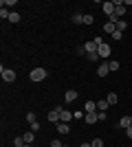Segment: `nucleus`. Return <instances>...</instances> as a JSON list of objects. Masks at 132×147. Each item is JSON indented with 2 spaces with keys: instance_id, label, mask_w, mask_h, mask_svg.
Here are the masks:
<instances>
[{
  "instance_id": "f257e3e1",
  "label": "nucleus",
  "mask_w": 132,
  "mask_h": 147,
  "mask_svg": "<svg viewBox=\"0 0 132 147\" xmlns=\"http://www.w3.org/2000/svg\"><path fill=\"white\" fill-rule=\"evenodd\" d=\"M29 77H31L33 81H44L46 79V68H33Z\"/></svg>"
},
{
  "instance_id": "f03ea898",
  "label": "nucleus",
  "mask_w": 132,
  "mask_h": 147,
  "mask_svg": "<svg viewBox=\"0 0 132 147\" xmlns=\"http://www.w3.org/2000/svg\"><path fill=\"white\" fill-rule=\"evenodd\" d=\"M0 75H2V79L7 81V84H11V81H16V70H11V68H0Z\"/></svg>"
},
{
  "instance_id": "7ed1b4c3",
  "label": "nucleus",
  "mask_w": 132,
  "mask_h": 147,
  "mask_svg": "<svg viewBox=\"0 0 132 147\" xmlns=\"http://www.w3.org/2000/svg\"><path fill=\"white\" fill-rule=\"evenodd\" d=\"M62 110H64V108H60V105H57V108H53V110L49 112V117H46V119H49L51 123H60V117H62Z\"/></svg>"
},
{
  "instance_id": "20e7f679",
  "label": "nucleus",
  "mask_w": 132,
  "mask_h": 147,
  "mask_svg": "<svg viewBox=\"0 0 132 147\" xmlns=\"http://www.w3.org/2000/svg\"><path fill=\"white\" fill-rule=\"evenodd\" d=\"M84 121L88 125H95V123H99V112H86L84 114Z\"/></svg>"
},
{
  "instance_id": "39448f33",
  "label": "nucleus",
  "mask_w": 132,
  "mask_h": 147,
  "mask_svg": "<svg viewBox=\"0 0 132 147\" xmlns=\"http://www.w3.org/2000/svg\"><path fill=\"white\" fill-rule=\"evenodd\" d=\"M97 53H99V57H101V59H106V57H110V44L101 42V44H99V51H97Z\"/></svg>"
},
{
  "instance_id": "423d86ee",
  "label": "nucleus",
  "mask_w": 132,
  "mask_h": 147,
  "mask_svg": "<svg viewBox=\"0 0 132 147\" xmlns=\"http://www.w3.org/2000/svg\"><path fill=\"white\" fill-rule=\"evenodd\" d=\"M75 99H77V92L75 90H66V92H64V101H66V103H73Z\"/></svg>"
},
{
  "instance_id": "0eeeda50",
  "label": "nucleus",
  "mask_w": 132,
  "mask_h": 147,
  "mask_svg": "<svg viewBox=\"0 0 132 147\" xmlns=\"http://www.w3.org/2000/svg\"><path fill=\"white\" fill-rule=\"evenodd\" d=\"M104 13H108V18H110V16H112L114 13V9H117V7H114V2H104Z\"/></svg>"
},
{
  "instance_id": "6e6552de",
  "label": "nucleus",
  "mask_w": 132,
  "mask_h": 147,
  "mask_svg": "<svg viewBox=\"0 0 132 147\" xmlns=\"http://www.w3.org/2000/svg\"><path fill=\"white\" fill-rule=\"evenodd\" d=\"M97 75H99V77H108V75H110V68H108V61H106V64H101V66L97 68Z\"/></svg>"
},
{
  "instance_id": "1a4fd4ad",
  "label": "nucleus",
  "mask_w": 132,
  "mask_h": 147,
  "mask_svg": "<svg viewBox=\"0 0 132 147\" xmlns=\"http://www.w3.org/2000/svg\"><path fill=\"white\" fill-rule=\"evenodd\" d=\"M22 138H24V143H26V145H31V143H33V138H35V132H31V129H29V132H24V134H22Z\"/></svg>"
},
{
  "instance_id": "9d476101",
  "label": "nucleus",
  "mask_w": 132,
  "mask_h": 147,
  "mask_svg": "<svg viewBox=\"0 0 132 147\" xmlns=\"http://www.w3.org/2000/svg\"><path fill=\"white\" fill-rule=\"evenodd\" d=\"M70 119H73V112H68V110H62V117H60V123H68Z\"/></svg>"
},
{
  "instance_id": "9b49d317",
  "label": "nucleus",
  "mask_w": 132,
  "mask_h": 147,
  "mask_svg": "<svg viewBox=\"0 0 132 147\" xmlns=\"http://www.w3.org/2000/svg\"><path fill=\"white\" fill-rule=\"evenodd\" d=\"M57 132H60V134H68V132H70L68 123H57Z\"/></svg>"
},
{
  "instance_id": "f8f14e48",
  "label": "nucleus",
  "mask_w": 132,
  "mask_h": 147,
  "mask_svg": "<svg viewBox=\"0 0 132 147\" xmlns=\"http://www.w3.org/2000/svg\"><path fill=\"white\" fill-rule=\"evenodd\" d=\"M119 125H121V127H132V117H123V119H121V121H119Z\"/></svg>"
},
{
  "instance_id": "ddd939ff",
  "label": "nucleus",
  "mask_w": 132,
  "mask_h": 147,
  "mask_svg": "<svg viewBox=\"0 0 132 147\" xmlns=\"http://www.w3.org/2000/svg\"><path fill=\"white\" fill-rule=\"evenodd\" d=\"M86 112H97V101H86Z\"/></svg>"
},
{
  "instance_id": "4468645a",
  "label": "nucleus",
  "mask_w": 132,
  "mask_h": 147,
  "mask_svg": "<svg viewBox=\"0 0 132 147\" xmlns=\"http://www.w3.org/2000/svg\"><path fill=\"white\" fill-rule=\"evenodd\" d=\"M106 101H108V105H114V103H117V101H119V97H117L114 92H110V94H108V97H106Z\"/></svg>"
},
{
  "instance_id": "2eb2a0df",
  "label": "nucleus",
  "mask_w": 132,
  "mask_h": 147,
  "mask_svg": "<svg viewBox=\"0 0 132 147\" xmlns=\"http://www.w3.org/2000/svg\"><path fill=\"white\" fill-rule=\"evenodd\" d=\"M104 31H106V33H110V35H112L114 31H117V24H110V22H106V24H104Z\"/></svg>"
},
{
  "instance_id": "dca6fc26",
  "label": "nucleus",
  "mask_w": 132,
  "mask_h": 147,
  "mask_svg": "<svg viewBox=\"0 0 132 147\" xmlns=\"http://www.w3.org/2000/svg\"><path fill=\"white\" fill-rule=\"evenodd\" d=\"M108 68H110V73L119 70V61H114V59H108Z\"/></svg>"
},
{
  "instance_id": "f3484780",
  "label": "nucleus",
  "mask_w": 132,
  "mask_h": 147,
  "mask_svg": "<svg viewBox=\"0 0 132 147\" xmlns=\"http://www.w3.org/2000/svg\"><path fill=\"white\" fill-rule=\"evenodd\" d=\"M97 110H99V112L108 110V101H106V99H104V101H97Z\"/></svg>"
},
{
  "instance_id": "a211bd4d",
  "label": "nucleus",
  "mask_w": 132,
  "mask_h": 147,
  "mask_svg": "<svg viewBox=\"0 0 132 147\" xmlns=\"http://www.w3.org/2000/svg\"><path fill=\"white\" fill-rule=\"evenodd\" d=\"M123 13H126V7H123V5H119L117 9H114V16H117V18H121Z\"/></svg>"
},
{
  "instance_id": "6ab92c4d",
  "label": "nucleus",
  "mask_w": 132,
  "mask_h": 147,
  "mask_svg": "<svg viewBox=\"0 0 132 147\" xmlns=\"http://www.w3.org/2000/svg\"><path fill=\"white\" fill-rule=\"evenodd\" d=\"M9 16H11V11L2 7V9H0V18H2V20H9Z\"/></svg>"
},
{
  "instance_id": "aec40b11",
  "label": "nucleus",
  "mask_w": 132,
  "mask_h": 147,
  "mask_svg": "<svg viewBox=\"0 0 132 147\" xmlns=\"http://www.w3.org/2000/svg\"><path fill=\"white\" fill-rule=\"evenodd\" d=\"M26 121H29V125L38 121V117H35V112H26Z\"/></svg>"
},
{
  "instance_id": "412c9836",
  "label": "nucleus",
  "mask_w": 132,
  "mask_h": 147,
  "mask_svg": "<svg viewBox=\"0 0 132 147\" xmlns=\"http://www.w3.org/2000/svg\"><path fill=\"white\" fill-rule=\"evenodd\" d=\"M73 22H75V24H84V16L82 13H75V16H73Z\"/></svg>"
},
{
  "instance_id": "4be33fe9",
  "label": "nucleus",
  "mask_w": 132,
  "mask_h": 147,
  "mask_svg": "<svg viewBox=\"0 0 132 147\" xmlns=\"http://www.w3.org/2000/svg\"><path fill=\"white\" fill-rule=\"evenodd\" d=\"M13 145H16V147H24L26 143H24V138H22V136H18V138H13Z\"/></svg>"
},
{
  "instance_id": "5701e85b",
  "label": "nucleus",
  "mask_w": 132,
  "mask_h": 147,
  "mask_svg": "<svg viewBox=\"0 0 132 147\" xmlns=\"http://www.w3.org/2000/svg\"><path fill=\"white\" fill-rule=\"evenodd\" d=\"M86 59H90V61H99L101 57H99V53H90V55H86Z\"/></svg>"
},
{
  "instance_id": "b1692460",
  "label": "nucleus",
  "mask_w": 132,
  "mask_h": 147,
  "mask_svg": "<svg viewBox=\"0 0 132 147\" xmlns=\"http://www.w3.org/2000/svg\"><path fill=\"white\" fill-rule=\"evenodd\" d=\"M126 22H123V20H119V22H117V31H121V33H123V31H126Z\"/></svg>"
},
{
  "instance_id": "393cba45",
  "label": "nucleus",
  "mask_w": 132,
  "mask_h": 147,
  "mask_svg": "<svg viewBox=\"0 0 132 147\" xmlns=\"http://www.w3.org/2000/svg\"><path fill=\"white\" fill-rule=\"evenodd\" d=\"M84 24H93V16L90 13H84Z\"/></svg>"
},
{
  "instance_id": "a878e982",
  "label": "nucleus",
  "mask_w": 132,
  "mask_h": 147,
  "mask_svg": "<svg viewBox=\"0 0 132 147\" xmlns=\"http://www.w3.org/2000/svg\"><path fill=\"white\" fill-rule=\"evenodd\" d=\"M9 22H13V24L20 22V16H18V13H11V16H9Z\"/></svg>"
},
{
  "instance_id": "bb28decb",
  "label": "nucleus",
  "mask_w": 132,
  "mask_h": 147,
  "mask_svg": "<svg viewBox=\"0 0 132 147\" xmlns=\"http://www.w3.org/2000/svg\"><path fill=\"white\" fill-rule=\"evenodd\" d=\"M75 53H77V55H86V49H84V44H82V46H77Z\"/></svg>"
},
{
  "instance_id": "cd10ccee",
  "label": "nucleus",
  "mask_w": 132,
  "mask_h": 147,
  "mask_svg": "<svg viewBox=\"0 0 132 147\" xmlns=\"http://www.w3.org/2000/svg\"><path fill=\"white\" fill-rule=\"evenodd\" d=\"M40 129H42V127H40V123H38V121L31 123V132H40Z\"/></svg>"
},
{
  "instance_id": "c85d7f7f",
  "label": "nucleus",
  "mask_w": 132,
  "mask_h": 147,
  "mask_svg": "<svg viewBox=\"0 0 132 147\" xmlns=\"http://www.w3.org/2000/svg\"><path fill=\"white\" fill-rule=\"evenodd\" d=\"M93 147H104V141H101V138H95V141H93Z\"/></svg>"
},
{
  "instance_id": "c756f323",
  "label": "nucleus",
  "mask_w": 132,
  "mask_h": 147,
  "mask_svg": "<svg viewBox=\"0 0 132 147\" xmlns=\"http://www.w3.org/2000/svg\"><path fill=\"white\" fill-rule=\"evenodd\" d=\"M121 35H123L121 31H114V33H112V37H114V40H121Z\"/></svg>"
},
{
  "instance_id": "7c9ffc66",
  "label": "nucleus",
  "mask_w": 132,
  "mask_h": 147,
  "mask_svg": "<svg viewBox=\"0 0 132 147\" xmlns=\"http://www.w3.org/2000/svg\"><path fill=\"white\" fill-rule=\"evenodd\" d=\"M51 147H64V143H60V141H53V143H51Z\"/></svg>"
},
{
  "instance_id": "2f4dec72",
  "label": "nucleus",
  "mask_w": 132,
  "mask_h": 147,
  "mask_svg": "<svg viewBox=\"0 0 132 147\" xmlns=\"http://www.w3.org/2000/svg\"><path fill=\"white\" fill-rule=\"evenodd\" d=\"M126 134H128V138H132V127H128V129H126Z\"/></svg>"
},
{
  "instance_id": "473e14b6",
  "label": "nucleus",
  "mask_w": 132,
  "mask_h": 147,
  "mask_svg": "<svg viewBox=\"0 0 132 147\" xmlns=\"http://www.w3.org/2000/svg\"><path fill=\"white\" fill-rule=\"evenodd\" d=\"M79 147H93V143H82Z\"/></svg>"
},
{
  "instance_id": "72a5a7b5",
  "label": "nucleus",
  "mask_w": 132,
  "mask_h": 147,
  "mask_svg": "<svg viewBox=\"0 0 132 147\" xmlns=\"http://www.w3.org/2000/svg\"><path fill=\"white\" fill-rule=\"evenodd\" d=\"M130 16H132V11H130Z\"/></svg>"
},
{
  "instance_id": "f704fd0d",
  "label": "nucleus",
  "mask_w": 132,
  "mask_h": 147,
  "mask_svg": "<svg viewBox=\"0 0 132 147\" xmlns=\"http://www.w3.org/2000/svg\"><path fill=\"white\" fill-rule=\"evenodd\" d=\"M24 147H29V145H24Z\"/></svg>"
}]
</instances>
